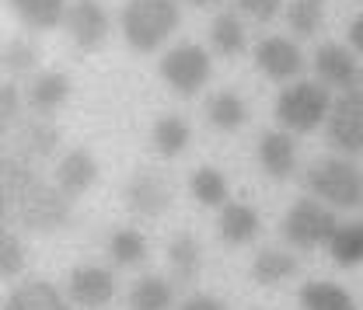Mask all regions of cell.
I'll return each instance as SVG.
<instances>
[{
	"label": "cell",
	"instance_id": "6da1fadb",
	"mask_svg": "<svg viewBox=\"0 0 363 310\" xmlns=\"http://www.w3.org/2000/svg\"><path fill=\"white\" fill-rule=\"evenodd\" d=\"M0 185H4V220L7 223H18L35 234H52L70 223V195L60 185L43 181L21 161L4 157Z\"/></svg>",
	"mask_w": 363,
	"mask_h": 310
},
{
	"label": "cell",
	"instance_id": "7a4b0ae2",
	"mask_svg": "<svg viewBox=\"0 0 363 310\" xmlns=\"http://www.w3.org/2000/svg\"><path fill=\"white\" fill-rule=\"evenodd\" d=\"M182 21L179 0H130L119 14V28L136 52H154Z\"/></svg>",
	"mask_w": 363,
	"mask_h": 310
},
{
	"label": "cell",
	"instance_id": "3957f363",
	"mask_svg": "<svg viewBox=\"0 0 363 310\" xmlns=\"http://www.w3.org/2000/svg\"><path fill=\"white\" fill-rule=\"evenodd\" d=\"M332 98L321 81H297L286 84L276 98V122L286 133H315L321 122H328Z\"/></svg>",
	"mask_w": 363,
	"mask_h": 310
},
{
	"label": "cell",
	"instance_id": "277c9868",
	"mask_svg": "<svg viewBox=\"0 0 363 310\" xmlns=\"http://www.w3.org/2000/svg\"><path fill=\"white\" fill-rule=\"evenodd\" d=\"M308 192L332 209H357L363 206V175L346 157H325L315 161L304 175Z\"/></svg>",
	"mask_w": 363,
	"mask_h": 310
},
{
	"label": "cell",
	"instance_id": "5b68a950",
	"mask_svg": "<svg viewBox=\"0 0 363 310\" xmlns=\"http://www.w3.org/2000/svg\"><path fill=\"white\" fill-rule=\"evenodd\" d=\"M335 230H339V220H335L332 206H325L315 195L297 199V202L286 209L283 223H279L283 241L294 244V248H301V251H311V248H321V244L328 248V241H332Z\"/></svg>",
	"mask_w": 363,
	"mask_h": 310
},
{
	"label": "cell",
	"instance_id": "8992f818",
	"mask_svg": "<svg viewBox=\"0 0 363 310\" xmlns=\"http://www.w3.org/2000/svg\"><path fill=\"white\" fill-rule=\"evenodd\" d=\"M157 70H161V81L175 91V94L192 98V94H199L203 84L210 81L213 63H210V52H206L203 45L185 42V45L168 49V52L161 56V67H157Z\"/></svg>",
	"mask_w": 363,
	"mask_h": 310
},
{
	"label": "cell",
	"instance_id": "52a82bcc",
	"mask_svg": "<svg viewBox=\"0 0 363 310\" xmlns=\"http://www.w3.org/2000/svg\"><path fill=\"white\" fill-rule=\"evenodd\" d=\"M325 136L339 154H363V88L342 91L332 101Z\"/></svg>",
	"mask_w": 363,
	"mask_h": 310
},
{
	"label": "cell",
	"instance_id": "ba28073f",
	"mask_svg": "<svg viewBox=\"0 0 363 310\" xmlns=\"http://www.w3.org/2000/svg\"><path fill=\"white\" fill-rule=\"evenodd\" d=\"M315 74L325 88L353 91V88H360L363 70L357 67V56H353L350 45L325 42V45H318V52H315Z\"/></svg>",
	"mask_w": 363,
	"mask_h": 310
},
{
	"label": "cell",
	"instance_id": "9c48e42d",
	"mask_svg": "<svg viewBox=\"0 0 363 310\" xmlns=\"http://www.w3.org/2000/svg\"><path fill=\"white\" fill-rule=\"evenodd\" d=\"M255 67L269 81H294L304 74V56L286 35H266L255 45Z\"/></svg>",
	"mask_w": 363,
	"mask_h": 310
},
{
	"label": "cell",
	"instance_id": "30bf717a",
	"mask_svg": "<svg viewBox=\"0 0 363 310\" xmlns=\"http://www.w3.org/2000/svg\"><path fill=\"white\" fill-rule=\"evenodd\" d=\"M63 28L81 49H98L108 39V14H105V7L98 0H74L67 7Z\"/></svg>",
	"mask_w": 363,
	"mask_h": 310
},
{
	"label": "cell",
	"instance_id": "8fae6325",
	"mask_svg": "<svg viewBox=\"0 0 363 310\" xmlns=\"http://www.w3.org/2000/svg\"><path fill=\"white\" fill-rule=\"evenodd\" d=\"M123 199L136 217H161L172 206V185L154 171H140L126 181Z\"/></svg>",
	"mask_w": 363,
	"mask_h": 310
},
{
	"label": "cell",
	"instance_id": "7c38bea8",
	"mask_svg": "<svg viewBox=\"0 0 363 310\" xmlns=\"http://www.w3.org/2000/svg\"><path fill=\"white\" fill-rule=\"evenodd\" d=\"M255 157H259V168L276 181H286L297 168V143L294 133L286 130H269V133L259 136V147H255Z\"/></svg>",
	"mask_w": 363,
	"mask_h": 310
},
{
	"label": "cell",
	"instance_id": "4fadbf2b",
	"mask_svg": "<svg viewBox=\"0 0 363 310\" xmlns=\"http://www.w3.org/2000/svg\"><path fill=\"white\" fill-rule=\"evenodd\" d=\"M70 300L77 307H105L112 297H116V279L108 268H98V265H84V268H74L70 272Z\"/></svg>",
	"mask_w": 363,
	"mask_h": 310
},
{
	"label": "cell",
	"instance_id": "5bb4252c",
	"mask_svg": "<svg viewBox=\"0 0 363 310\" xmlns=\"http://www.w3.org/2000/svg\"><path fill=\"white\" fill-rule=\"evenodd\" d=\"M217 230H220V241L230 244V248H241V244H252L262 230V220L259 213L248 206V202H227L220 209V220H217Z\"/></svg>",
	"mask_w": 363,
	"mask_h": 310
},
{
	"label": "cell",
	"instance_id": "9a60e30c",
	"mask_svg": "<svg viewBox=\"0 0 363 310\" xmlns=\"http://www.w3.org/2000/svg\"><path fill=\"white\" fill-rule=\"evenodd\" d=\"M94 181H98V161L91 157L88 150H70V154L60 161V168H56V185H60L70 199L81 195V192H88Z\"/></svg>",
	"mask_w": 363,
	"mask_h": 310
},
{
	"label": "cell",
	"instance_id": "2e32d148",
	"mask_svg": "<svg viewBox=\"0 0 363 310\" xmlns=\"http://www.w3.org/2000/svg\"><path fill=\"white\" fill-rule=\"evenodd\" d=\"M4 310H70V307H67V300L60 297V289L52 282H25L4 300Z\"/></svg>",
	"mask_w": 363,
	"mask_h": 310
},
{
	"label": "cell",
	"instance_id": "e0dca14e",
	"mask_svg": "<svg viewBox=\"0 0 363 310\" xmlns=\"http://www.w3.org/2000/svg\"><path fill=\"white\" fill-rule=\"evenodd\" d=\"M206 119H210L213 130H224V133L241 130L248 122V105H245V98L238 91H217L206 101Z\"/></svg>",
	"mask_w": 363,
	"mask_h": 310
},
{
	"label": "cell",
	"instance_id": "ac0fdd59",
	"mask_svg": "<svg viewBox=\"0 0 363 310\" xmlns=\"http://www.w3.org/2000/svg\"><path fill=\"white\" fill-rule=\"evenodd\" d=\"M7 4L32 32H49V28L63 25V18H67V0H7Z\"/></svg>",
	"mask_w": 363,
	"mask_h": 310
},
{
	"label": "cell",
	"instance_id": "d6986e66",
	"mask_svg": "<svg viewBox=\"0 0 363 310\" xmlns=\"http://www.w3.org/2000/svg\"><path fill=\"white\" fill-rule=\"evenodd\" d=\"M301 307L304 310H357V304H353V297L342 286H335L328 279H311V282L301 286Z\"/></svg>",
	"mask_w": 363,
	"mask_h": 310
},
{
	"label": "cell",
	"instance_id": "ffe728a7",
	"mask_svg": "<svg viewBox=\"0 0 363 310\" xmlns=\"http://www.w3.org/2000/svg\"><path fill=\"white\" fill-rule=\"evenodd\" d=\"M297 258L290 255V251H279V248H266V251H259L255 255V262H252V279L259 282V286H279L283 279H290V275H297Z\"/></svg>",
	"mask_w": 363,
	"mask_h": 310
},
{
	"label": "cell",
	"instance_id": "44dd1931",
	"mask_svg": "<svg viewBox=\"0 0 363 310\" xmlns=\"http://www.w3.org/2000/svg\"><path fill=\"white\" fill-rule=\"evenodd\" d=\"M126 304H130V310H168L175 304V289L161 275H143L133 282Z\"/></svg>",
	"mask_w": 363,
	"mask_h": 310
},
{
	"label": "cell",
	"instance_id": "7402d4cb",
	"mask_svg": "<svg viewBox=\"0 0 363 310\" xmlns=\"http://www.w3.org/2000/svg\"><path fill=\"white\" fill-rule=\"evenodd\" d=\"M168 262H172V272H175L179 282H192V279L199 275V268H203V248H199V241H196L192 234L172 237V244H168Z\"/></svg>",
	"mask_w": 363,
	"mask_h": 310
},
{
	"label": "cell",
	"instance_id": "603a6c76",
	"mask_svg": "<svg viewBox=\"0 0 363 310\" xmlns=\"http://www.w3.org/2000/svg\"><path fill=\"white\" fill-rule=\"evenodd\" d=\"M67 98H70V77H63V74H39L28 84V105L43 115L60 108Z\"/></svg>",
	"mask_w": 363,
	"mask_h": 310
},
{
	"label": "cell",
	"instance_id": "cb8c5ba5",
	"mask_svg": "<svg viewBox=\"0 0 363 310\" xmlns=\"http://www.w3.org/2000/svg\"><path fill=\"white\" fill-rule=\"evenodd\" d=\"M328 255L339 268H353L363 262V223H339L328 241Z\"/></svg>",
	"mask_w": 363,
	"mask_h": 310
},
{
	"label": "cell",
	"instance_id": "d4e9b609",
	"mask_svg": "<svg viewBox=\"0 0 363 310\" xmlns=\"http://www.w3.org/2000/svg\"><path fill=\"white\" fill-rule=\"evenodd\" d=\"M189 192H192V199L199 202V206H206V209H224L227 206V178L217 171V168H199V171H192L189 178Z\"/></svg>",
	"mask_w": 363,
	"mask_h": 310
},
{
	"label": "cell",
	"instance_id": "484cf974",
	"mask_svg": "<svg viewBox=\"0 0 363 310\" xmlns=\"http://www.w3.org/2000/svg\"><path fill=\"white\" fill-rule=\"evenodd\" d=\"M189 139H192V130H189V122H185L182 115L157 119V122H154V133H150V143H154V150H157L161 157H179L182 150L189 147Z\"/></svg>",
	"mask_w": 363,
	"mask_h": 310
},
{
	"label": "cell",
	"instance_id": "4316f807",
	"mask_svg": "<svg viewBox=\"0 0 363 310\" xmlns=\"http://www.w3.org/2000/svg\"><path fill=\"white\" fill-rule=\"evenodd\" d=\"M108 255H112L116 265H123V268L143 265V258H147V237L136 226H119L108 237Z\"/></svg>",
	"mask_w": 363,
	"mask_h": 310
},
{
	"label": "cell",
	"instance_id": "83f0119b",
	"mask_svg": "<svg viewBox=\"0 0 363 310\" xmlns=\"http://www.w3.org/2000/svg\"><path fill=\"white\" fill-rule=\"evenodd\" d=\"M210 45L220 52V56H238L245 49V25L238 21V14H217L213 25H210Z\"/></svg>",
	"mask_w": 363,
	"mask_h": 310
},
{
	"label": "cell",
	"instance_id": "f1b7e54d",
	"mask_svg": "<svg viewBox=\"0 0 363 310\" xmlns=\"http://www.w3.org/2000/svg\"><path fill=\"white\" fill-rule=\"evenodd\" d=\"M325 21V0H290L286 4V25L294 28V35L308 39L315 35Z\"/></svg>",
	"mask_w": 363,
	"mask_h": 310
},
{
	"label": "cell",
	"instance_id": "f546056e",
	"mask_svg": "<svg viewBox=\"0 0 363 310\" xmlns=\"http://www.w3.org/2000/svg\"><path fill=\"white\" fill-rule=\"evenodd\" d=\"M25 265V255H21V241L11 234V230H4V237H0V275L4 279H14L18 272Z\"/></svg>",
	"mask_w": 363,
	"mask_h": 310
},
{
	"label": "cell",
	"instance_id": "4dcf8cb0",
	"mask_svg": "<svg viewBox=\"0 0 363 310\" xmlns=\"http://www.w3.org/2000/svg\"><path fill=\"white\" fill-rule=\"evenodd\" d=\"M21 139H25V147H28L35 157H45V154H52V147H56V130L45 126V122H28V126L21 130Z\"/></svg>",
	"mask_w": 363,
	"mask_h": 310
},
{
	"label": "cell",
	"instance_id": "1f68e13d",
	"mask_svg": "<svg viewBox=\"0 0 363 310\" xmlns=\"http://www.w3.org/2000/svg\"><path fill=\"white\" fill-rule=\"evenodd\" d=\"M35 67V49L28 42H7L4 45V70H11V74H25V70H32Z\"/></svg>",
	"mask_w": 363,
	"mask_h": 310
},
{
	"label": "cell",
	"instance_id": "d6a6232c",
	"mask_svg": "<svg viewBox=\"0 0 363 310\" xmlns=\"http://www.w3.org/2000/svg\"><path fill=\"white\" fill-rule=\"evenodd\" d=\"M279 7H283V0H238V11H245L255 21H272L279 14Z\"/></svg>",
	"mask_w": 363,
	"mask_h": 310
},
{
	"label": "cell",
	"instance_id": "836d02e7",
	"mask_svg": "<svg viewBox=\"0 0 363 310\" xmlns=\"http://www.w3.org/2000/svg\"><path fill=\"white\" fill-rule=\"evenodd\" d=\"M18 105H21V98H18V88L7 81L4 88H0V122H4V130L18 119Z\"/></svg>",
	"mask_w": 363,
	"mask_h": 310
},
{
	"label": "cell",
	"instance_id": "e575fe53",
	"mask_svg": "<svg viewBox=\"0 0 363 310\" xmlns=\"http://www.w3.org/2000/svg\"><path fill=\"white\" fill-rule=\"evenodd\" d=\"M179 310H227L217 297H206V293H196V297H189V300H182Z\"/></svg>",
	"mask_w": 363,
	"mask_h": 310
},
{
	"label": "cell",
	"instance_id": "d590c367",
	"mask_svg": "<svg viewBox=\"0 0 363 310\" xmlns=\"http://www.w3.org/2000/svg\"><path fill=\"white\" fill-rule=\"evenodd\" d=\"M346 35H350V49H353V52H363V14L353 18V25L346 28Z\"/></svg>",
	"mask_w": 363,
	"mask_h": 310
},
{
	"label": "cell",
	"instance_id": "8d00e7d4",
	"mask_svg": "<svg viewBox=\"0 0 363 310\" xmlns=\"http://www.w3.org/2000/svg\"><path fill=\"white\" fill-rule=\"evenodd\" d=\"M189 7H217V4H224V0H185Z\"/></svg>",
	"mask_w": 363,
	"mask_h": 310
},
{
	"label": "cell",
	"instance_id": "74e56055",
	"mask_svg": "<svg viewBox=\"0 0 363 310\" xmlns=\"http://www.w3.org/2000/svg\"><path fill=\"white\" fill-rule=\"evenodd\" d=\"M360 88H363V74H360Z\"/></svg>",
	"mask_w": 363,
	"mask_h": 310
}]
</instances>
